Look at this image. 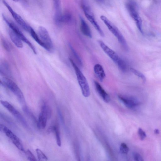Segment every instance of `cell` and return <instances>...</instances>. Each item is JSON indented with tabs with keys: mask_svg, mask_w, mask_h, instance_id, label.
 Listing matches in <instances>:
<instances>
[{
	"mask_svg": "<svg viewBox=\"0 0 161 161\" xmlns=\"http://www.w3.org/2000/svg\"><path fill=\"white\" fill-rule=\"evenodd\" d=\"M1 103L8 111L11 113L21 123L26 127L28 126V124L24 117L17 109L8 102L1 100Z\"/></svg>",
	"mask_w": 161,
	"mask_h": 161,
	"instance_id": "9",
	"label": "cell"
},
{
	"mask_svg": "<svg viewBox=\"0 0 161 161\" xmlns=\"http://www.w3.org/2000/svg\"><path fill=\"white\" fill-rule=\"evenodd\" d=\"M80 28L82 33L84 35L90 38H92V32L89 25L81 16H80Z\"/></svg>",
	"mask_w": 161,
	"mask_h": 161,
	"instance_id": "17",
	"label": "cell"
},
{
	"mask_svg": "<svg viewBox=\"0 0 161 161\" xmlns=\"http://www.w3.org/2000/svg\"><path fill=\"white\" fill-rule=\"evenodd\" d=\"M69 60L77 75L82 95L84 97H89L90 95V91L86 79L72 59L70 58Z\"/></svg>",
	"mask_w": 161,
	"mask_h": 161,
	"instance_id": "2",
	"label": "cell"
},
{
	"mask_svg": "<svg viewBox=\"0 0 161 161\" xmlns=\"http://www.w3.org/2000/svg\"><path fill=\"white\" fill-rule=\"evenodd\" d=\"M25 154L29 161H38L36 157L29 149L25 152Z\"/></svg>",
	"mask_w": 161,
	"mask_h": 161,
	"instance_id": "26",
	"label": "cell"
},
{
	"mask_svg": "<svg viewBox=\"0 0 161 161\" xmlns=\"http://www.w3.org/2000/svg\"><path fill=\"white\" fill-rule=\"evenodd\" d=\"M69 46L73 55L76 59V60L77 61L78 63L80 65V66H82V61L81 60V59L80 58V57H79V56L78 54L76 53L75 50L73 48L72 45L70 44L69 45Z\"/></svg>",
	"mask_w": 161,
	"mask_h": 161,
	"instance_id": "28",
	"label": "cell"
},
{
	"mask_svg": "<svg viewBox=\"0 0 161 161\" xmlns=\"http://www.w3.org/2000/svg\"><path fill=\"white\" fill-rule=\"evenodd\" d=\"M1 84L13 93L23 106H25V99L23 93L15 83L10 79L3 77L1 80Z\"/></svg>",
	"mask_w": 161,
	"mask_h": 161,
	"instance_id": "1",
	"label": "cell"
},
{
	"mask_svg": "<svg viewBox=\"0 0 161 161\" xmlns=\"http://www.w3.org/2000/svg\"><path fill=\"white\" fill-rule=\"evenodd\" d=\"M9 35L10 37L14 44L17 47L21 48L23 47L22 41L16 34L11 29L9 30Z\"/></svg>",
	"mask_w": 161,
	"mask_h": 161,
	"instance_id": "16",
	"label": "cell"
},
{
	"mask_svg": "<svg viewBox=\"0 0 161 161\" xmlns=\"http://www.w3.org/2000/svg\"><path fill=\"white\" fill-rule=\"evenodd\" d=\"M3 2L11 13L16 22L25 31L29 32L32 27L23 20L21 16L14 11L10 5L6 1H3Z\"/></svg>",
	"mask_w": 161,
	"mask_h": 161,
	"instance_id": "10",
	"label": "cell"
},
{
	"mask_svg": "<svg viewBox=\"0 0 161 161\" xmlns=\"http://www.w3.org/2000/svg\"><path fill=\"white\" fill-rule=\"evenodd\" d=\"M130 70L135 75H137L138 77L140 78L143 80V82H146V79L145 76L142 73L132 68H131L130 69Z\"/></svg>",
	"mask_w": 161,
	"mask_h": 161,
	"instance_id": "25",
	"label": "cell"
},
{
	"mask_svg": "<svg viewBox=\"0 0 161 161\" xmlns=\"http://www.w3.org/2000/svg\"><path fill=\"white\" fill-rule=\"evenodd\" d=\"M72 19L71 15L69 13H66L63 15L62 23H66L70 22Z\"/></svg>",
	"mask_w": 161,
	"mask_h": 161,
	"instance_id": "27",
	"label": "cell"
},
{
	"mask_svg": "<svg viewBox=\"0 0 161 161\" xmlns=\"http://www.w3.org/2000/svg\"><path fill=\"white\" fill-rule=\"evenodd\" d=\"M120 149V151L123 154H127L129 151V147L125 143H121Z\"/></svg>",
	"mask_w": 161,
	"mask_h": 161,
	"instance_id": "29",
	"label": "cell"
},
{
	"mask_svg": "<svg viewBox=\"0 0 161 161\" xmlns=\"http://www.w3.org/2000/svg\"><path fill=\"white\" fill-rule=\"evenodd\" d=\"M29 33L33 39L40 46L46 50V47L45 45L41 40L39 35H37V34L35 32L34 30L32 28L31 29Z\"/></svg>",
	"mask_w": 161,
	"mask_h": 161,
	"instance_id": "20",
	"label": "cell"
},
{
	"mask_svg": "<svg viewBox=\"0 0 161 161\" xmlns=\"http://www.w3.org/2000/svg\"><path fill=\"white\" fill-rule=\"evenodd\" d=\"M54 6L55 10L54 21L57 26H60L62 23L63 16L61 1H54Z\"/></svg>",
	"mask_w": 161,
	"mask_h": 161,
	"instance_id": "11",
	"label": "cell"
},
{
	"mask_svg": "<svg viewBox=\"0 0 161 161\" xmlns=\"http://www.w3.org/2000/svg\"><path fill=\"white\" fill-rule=\"evenodd\" d=\"M94 69L97 78L101 82H103L106 75L102 66L99 64H96L94 66Z\"/></svg>",
	"mask_w": 161,
	"mask_h": 161,
	"instance_id": "19",
	"label": "cell"
},
{
	"mask_svg": "<svg viewBox=\"0 0 161 161\" xmlns=\"http://www.w3.org/2000/svg\"><path fill=\"white\" fill-rule=\"evenodd\" d=\"M84 14L87 18L91 22L93 26L94 27L100 36L102 37H104L105 36L104 33L96 21L94 15H91L87 14Z\"/></svg>",
	"mask_w": 161,
	"mask_h": 161,
	"instance_id": "18",
	"label": "cell"
},
{
	"mask_svg": "<svg viewBox=\"0 0 161 161\" xmlns=\"http://www.w3.org/2000/svg\"><path fill=\"white\" fill-rule=\"evenodd\" d=\"M154 132L156 134H158L159 133V130L158 129H156L154 131Z\"/></svg>",
	"mask_w": 161,
	"mask_h": 161,
	"instance_id": "33",
	"label": "cell"
},
{
	"mask_svg": "<svg viewBox=\"0 0 161 161\" xmlns=\"http://www.w3.org/2000/svg\"><path fill=\"white\" fill-rule=\"evenodd\" d=\"M134 161H144L142 156L138 153L135 152L133 154Z\"/></svg>",
	"mask_w": 161,
	"mask_h": 161,
	"instance_id": "32",
	"label": "cell"
},
{
	"mask_svg": "<svg viewBox=\"0 0 161 161\" xmlns=\"http://www.w3.org/2000/svg\"><path fill=\"white\" fill-rule=\"evenodd\" d=\"M126 6L131 17L136 23L139 31L143 34L142 21L139 13L136 3L133 1H128L126 3Z\"/></svg>",
	"mask_w": 161,
	"mask_h": 161,
	"instance_id": "5",
	"label": "cell"
},
{
	"mask_svg": "<svg viewBox=\"0 0 161 161\" xmlns=\"http://www.w3.org/2000/svg\"><path fill=\"white\" fill-rule=\"evenodd\" d=\"M0 130L11 140L17 148L22 151L25 152L22 143L20 139L10 129L3 125L1 124L0 125Z\"/></svg>",
	"mask_w": 161,
	"mask_h": 161,
	"instance_id": "8",
	"label": "cell"
},
{
	"mask_svg": "<svg viewBox=\"0 0 161 161\" xmlns=\"http://www.w3.org/2000/svg\"><path fill=\"white\" fill-rule=\"evenodd\" d=\"M138 133L140 139L142 140H143L145 139L146 137V134L141 129L139 128L138 129Z\"/></svg>",
	"mask_w": 161,
	"mask_h": 161,
	"instance_id": "31",
	"label": "cell"
},
{
	"mask_svg": "<svg viewBox=\"0 0 161 161\" xmlns=\"http://www.w3.org/2000/svg\"><path fill=\"white\" fill-rule=\"evenodd\" d=\"M2 16L4 21L8 25V26L9 27L10 29L15 32L19 36L22 41H23L29 45L34 53L36 54H37V51L35 46L24 36L18 27L13 22L7 18L5 15L3 14Z\"/></svg>",
	"mask_w": 161,
	"mask_h": 161,
	"instance_id": "6",
	"label": "cell"
},
{
	"mask_svg": "<svg viewBox=\"0 0 161 161\" xmlns=\"http://www.w3.org/2000/svg\"><path fill=\"white\" fill-rule=\"evenodd\" d=\"M38 32L40 38L46 47V50L49 52H52L53 49V45L47 30L44 27L40 26Z\"/></svg>",
	"mask_w": 161,
	"mask_h": 161,
	"instance_id": "7",
	"label": "cell"
},
{
	"mask_svg": "<svg viewBox=\"0 0 161 161\" xmlns=\"http://www.w3.org/2000/svg\"><path fill=\"white\" fill-rule=\"evenodd\" d=\"M94 82L96 89L99 94L105 102L109 103L111 99L107 93L98 82L95 81Z\"/></svg>",
	"mask_w": 161,
	"mask_h": 161,
	"instance_id": "14",
	"label": "cell"
},
{
	"mask_svg": "<svg viewBox=\"0 0 161 161\" xmlns=\"http://www.w3.org/2000/svg\"><path fill=\"white\" fill-rule=\"evenodd\" d=\"M98 43L105 53L116 64L120 58L117 54L106 45L102 41L99 40Z\"/></svg>",
	"mask_w": 161,
	"mask_h": 161,
	"instance_id": "13",
	"label": "cell"
},
{
	"mask_svg": "<svg viewBox=\"0 0 161 161\" xmlns=\"http://www.w3.org/2000/svg\"><path fill=\"white\" fill-rule=\"evenodd\" d=\"M53 132H54L55 134L57 145L59 147H61L62 146V141L60 137V132L59 127L57 126H53Z\"/></svg>",
	"mask_w": 161,
	"mask_h": 161,
	"instance_id": "22",
	"label": "cell"
},
{
	"mask_svg": "<svg viewBox=\"0 0 161 161\" xmlns=\"http://www.w3.org/2000/svg\"><path fill=\"white\" fill-rule=\"evenodd\" d=\"M22 109L24 112L31 119V120L37 123L38 120H37L36 118L27 106L25 105L23 106Z\"/></svg>",
	"mask_w": 161,
	"mask_h": 161,
	"instance_id": "23",
	"label": "cell"
},
{
	"mask_svg": "<svg viewBox=\"0 0 161 161\" xmlns=\"http://www.w3.org/2000/svg\"><path fill=\"white\" fill-rule=\"evenodd\" d=\"M118 98L123 104L130 109H134L139 104L138 101L133 97L120 95Z\"/></svg>",
	"mask_w": 161,
	"mask_h": 161,
	"instance_id": "12",
	"label": "cell"
},
{
	"mask_svg": "<svg viewBox=\"0 0 161 161\" xmlns=\"http://www.w3.org/2000/svg\"><path fill=\"white\" fill-rule=\"evenodd\" d=\"M36 151L39 161H49L46 155L41 150L37 149Z\"/></svg>",
	"mask_w": 161,
	"mask_h": 161,
	"instance_id": "24",
	"label": "cell"
},
{
	"mask_svg": "<svg viewBox=\"0 0 161 161\" xmlns=\"http://www.w3.org/2000/svg\"><path fill=\"white\" fill-rule=\"evenodd\" d=\"M2 44L3 47L7 52L10 51L11 46L8 41L4 38H2Z\"/></svg>",
	"mask_w": 161,
	"mask_h": 161,
	"instance_id": "30",
	"label": "cell"
},
{
	"mask_svg": "<svg viewBox=\"0 0 161 161\" xmlns=\"http://www.w3.org/2000/svg\"><path fill=\"white\" fill-rule=\"evenodd\" d=\"M0 73L4 77L10 78L12 74L9 65L5 61L2 62L0 66Z\"/></svg>",
	"mask_w": 161,
	"mask_h": 161,
	"instance_id": "15",
	"label": "cell"
},
{
	"mask_svg": "<svg viewBox=\"0 0 161 161\" xmlns=\"http://www.w3.org/2000/svg\"><path fill=\"white\" fill-rule=\"evenodd\" d=\"M88 161H90L89 160H88Z\"/></svg>",
	"mask_w": 161,
	"mask_h": 161,
	"instance_id": "34",
	"label": "cell"
},
{
	"mask_svg": "<svg viewBox=\"0 0 161 161\" xmlns=\"http://www.w3.org/2000/svg\"><path fill=\"white\" fill-rule=\"evenodd\" d=\"M120 70L123 72H126L128 71V66L126 62L120 57L117 62L116 64Z\"/></svg>",
	"mask_w": 161,
	"mask_h": 161,
	"instance_id": "21",
	"label": "cell"
},
{
	"mask_svg": "<svg viewBox=\"0 0 161 161\" xmlns=\"http://www.w3.org/2000/svg\"><path fill=\"white\" fill-rule=\"evenodd\" d=\"M52 109L45 102L42 104L41 112L39 114L37 123L38 128L40 129H44L47 125L48 119L51 117Z\"/></svg>",
	"mask_w": 161,
	"mask_h": 161,
	"instance_id": "4",
	"label": "cell"
},
{
	"mask_svg": "<svg viewBox=\"0 0 161 161\" xmlns=\"http://www.w3.org/2000/svg\"><path fill=\"white\" fill-rule=\"evenodd\" d=\"M100 18L106 25L109 31L117 39L124 49L126 51H128L129 47L126 41L118 29L105 16L101 15Z\"/></svg>",
	"mask_w": 161,
	"mask_h": 161,
	"instance_id": "3",
	"label": "cell"
}]
</instances>
